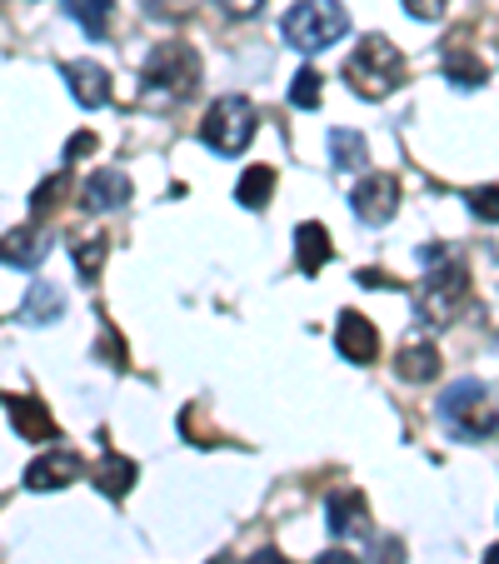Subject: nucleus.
<instances>
[{"mask_svg":"<svg viewBox=\"0 0 499 564\" xmlns=\"http://www.w3.org/2000/svg\"><path fill=\"white\" fill-rule=\"evenodd\" d=\"M440 420H445V430L459 440H495L499 435V400L489 394V384L455 380L440 394Z\"/></svg>","mask_w":499,"mask_h":564,"instance_id":"f257e3e1","label":"nucleus"},{"mask_svg":"<svg viewBox=\"0 0 499 564\" xmlns=\"http://www.w3.org/2000/svg\"><path fill=\"white\" fill-rule=\"evenodd\" d=\"M345 80H350V90L360 100H384L390 90H400V80H404V55L394 51L384 35H365V41L355 45V55L345 61Z\"/></svg>","mask_w":499,"mask_h":564,"instance_id":"f03ea898","label":"nucleus"},{"mask_svg":"<svg viewBox=\"0 0 499 564\" xmlns=\"http://www.w3.org/2000/svg\"><path fill=\"white\" fill-rule=\"evenodd\" d=\"M195 80H200V55H195L185 41H165L155 55H150L140 96H145L150 106H181V100L195 90Z\"/></svg>","mask_w":499,"mask_h":564,"instance_id":"7ed1b4c3","label":"nucleus"},{"mask_svg":"<svg viewBox=\"0 0 499 564\" xmlns=\"http://www.w3.org/2000/svg\"><path fill=\"white\" fill-rule=\"evenodd\" d=\"M350 31V15H345L340 0H300L290 6V15L280 21V35H285L295 51H329L335 41H345Z\"/></svg>","mask_w":499,"mask_h":564,"instance_id":"20e7f679","label":"nucleus"},{"mask_svg":"<svg viewBox=\"0 0 499 564\" xmlns=\"http://www.w3.org/2000/svg\"><path fill=\"white\" fill-rule=\"evenodd\" d=\"M469 305V265L465 260H449V265L430 270L414 290V315L425 319V325H449L459 310Z\"/></svg>","mask_w":499,"mask_h":564,"instance_id":"39448f33","label":"nucleus"},{"mask_svg":"<svg viewBox=\"0 0 499 564\" xmlns=\"http://www.w3.org/2000/svg\"><path fill=\"white\" fill-rule=\"evenodd\" d=\"M200 140L215 155H240L256 140V106L245 96H220L200 120Z\"/></svg>","mask_w":499,"mask_h":564,"instance_id":"423d86ee","label":"nucleus"},{"mask_svg":"<svg viewBox=\"0 0 499 564\" xmlns=\"http://www.w3.org/2000/svg\"><path fill=\"white\" fill-rule=\"evenodd\" d=\"M350 210L365 225H390L394 210H400V181L394 175H365L350 195Z\"/></svg>","mask_w":499,"mask_h":564,"instance_id":"0eeeda50","label":"nucleus"},{"mask_svg":"<svg viewBox=\"0 0 499 564\" xmlns=\"http://www.w3.org/2000/svg\"><path fill=\"white\" fill-rule=\"evenodd\" d=\"M86 475V465H80V455L75 449H45L41 459H31V469H25V485L31 490H65L70 479H80Z\"/></svg>","mask_w":499,"mask_h":564,"instance_id":"6e6552de","label":"nucleus"},{"mask_svg":"<svg viewBox=\"0 0 499 564\" xmlns=\"http://www.w3.org/2000/svg\"><path fill=\"white\" fill-rule=\"evenodd\" d=\"M6 415H11L15 435L21 440H61V430H55L51 410H45V400H31V394H6Z\"/></svg>","mask_w":499,"mask_h":564,"instance_id":"1a4fd4ad","label":"nucleus"},{"mask_svg":"<svg viewBox=\"0 0 499 564\" xmlns=\"http://www.w3.org/2000/svg\"><path fill=\"white\" fill-rule=\"evenodd\" d=\"M335 345H340L345 360L355 365H375V355H380V330H375L365 315H355V310H345L340 315V330H335Z\"/></svg>","mask_w":499,"mask_h":564,"instance_id":"9d476101","label":"nucleus"},{"mask_svg":"<svg viewBox=\"0 0 499 564\" xmlns=\"http://www.w3.org/2000/svg\"><path fill=\"white\" fill-rule=\"evenodd\" d=\"M65 80H70V96L86 110L110 106V70L96 61H65Z\"/></svg>","mask_w":499,"mask_h":564,"instance_id":"9b49d317","label":"nucleus"},{"mask_svg":"<svg viewBox=\"0 0 499 564\" xmlns=\"http://www.w3.org/2000/svg\"><path fill=\"white\" fill-rule=\"evenodd\" d=\"M45 250H51V240H45L35 225H15V230L0 235V265H15V270H35L45 260Z\"/></svg>","mask_w":499,"mask_h":564,"instance_id":"f8f14e48","label":"nucleus"},{"mask_svg":"<svg viewBox=\"0 0 499 564\" xmlns=\"http://www.w3.org/2000/svg\"><path fill=\"white\" fill-rule=\"evenodd\" d=\"M126 200H130V175H126V171H96V175L86 181V191H80V205H86L90 215L120 210Z\"/></svg>","mask_w":499,"mask_h":564,"instance_id":"ddd939ff","label":"nucleus"},{"mask_svg":"<svg viewBox=\"0 0 499 564\" xmlns=\"http://www.w3.org/2000/svg\"><path fill=\"white\" fill-rule=\"evenodd\" d=\"M335 260V246H329V230L319 220H305L295 230V265L300 275H319V270Z\"/></svg>","mask_w":499,"mask_h":564,"instance_id":"4468645a","label":"nucleus"},{"mask_svg":"<svg viewBox=\"0 0 499 564\" xmlns=\"http://www.w3.org/2000/svg\"><path fill=\"white\" fill-rule=\"evenodd\" d=\"M135 459H126V455H116V449H106V459L96 465V490L106 495V500H126L130 490H135Z\"/></svg>","mask_w":499,"mask_h":564,"instance_id":"2eb2a0df","label":"nucleus"},{"mask_svg":"<svg viewBox=\"0 0 499 564\" xmlns=\"http://www.w3.org/2000/svg\"><path fill=\"white\" fill-rule=\"evenodd\" d=\"M65 315V295L55 280H35L31 290H25V305H21V319L25 325H55V319Z\"/></svg>","mask_w":499,"mask_h":564,"instance_id":"dca6fc26","label":"nucleus"},{"mask_svg":"<svg viewBox=\"0 0 499 564\" xmlns=\"http://www.w3.org/2000/svg\"><path fill=\"white\" fill-rule=\"evenodd\" d=\"M325 524H329L335 540H340V534H355L365 524V495L360 490H335L325 500Z\"/></svg>","mask_w":499,"mask_h":564,"instance_id":"f3484780","label":"nucleus"},{"mask_svg":"<svg viewBox=\"0 0 499 564\" xmlns=\"http://www.w3.org/2000/svg\"><path fill=\"white\" fill-rule=\"evenodd\" d=\"M394 375L404 384H430L440 375V350L435 345H404L400 360H394Z\"/></svg>","mask_w":499,"mask_h":564,"instance_id":"a211bd4d","label":"nucleus"},{"mask_svg":"<svg viewBox=\"0 0 499 564\" xmlns=\"http://www.w3.org/2000/svg\"><path fill=\"white\" fill-rule=\"evenodd\" d=\"M325 145H329V160H335V171H360L365 155H370V145H365L360 130H345V126L329 130Z\"/></svg>","mask_w":499,"mask_h":564,"instance_id":"6ab92c4d","label":"nucleus"},{"mask_svg":"<svg viewBox=\"0 0 499 564\" xmlns=\"http://www.w3.org/2000/svg\"><path fill=\"white\" fill-rule=\"evenodd\" d=\"M440 65H445V80H449V86H455V90H479V86H485V61H479V55H469V51H459V45H455V51H445V61H440Z\"/></svg>","mask_w":499,"mask_h":564,"instance_id":"aec40b11","label":"nucleus"},{"mask_svg":"<svg viewBox=\"0 0 499 564\" xmlns=\"http://www.w3.org/2000/svg\"><path fill=\"white\" fill-rule=\"evenodd\" d=\"M70 6V15L80 21V31L90 35V41H106L110 35V15H116V0H65Z\"/></svg>","mask_w":499,"mask_h":564,"instance_id":"412c9836","label":"nucleus"},{"mask_svg":"<svg viewBox=\"0 0 499 564\" xmlns=\"http://www.w3.org/2000/svg\"><path fill=\"white\" fill-rule=\"evenodd\" d=\"M270 191H275V171H270V165H250V171L240 175V185H235V200H240L245 210H265Z\"/></svg>","mask_w":499,"mask_h":564,"instance_id":"4be33fe9","label":"nucleus"},{"mask_svg":"<svg viewBox=\"0 0 499 564\" xmlns=\"http://www.w3.org/2000/svg\"><path fill=\"white\" fill-rule=\"evenodd\" d=\"M319 100H325V75H319L315 65H300L295 80H290V106L295 110H319Z\"/></svg>","mask_w":499,"mask_h":564,"instance_id":"5701e85b","label":"nucleus"},{"mask_svg":"<svg viewBox=\"0 0 499 564\" xmlns=\"http://www.w3.org/2000/svg\"><path fill=\"white\" fill-rule=\"evenodd\" d=\"M106 256H110V240H106V235L75 240V270H80V280H86V285H96V280H100V265H106Z\"/></svg>","mask_w":499,"mask_h":564,"instance_id":"b1692460","label":"nucleus"},{"mask_svg":"<svg viewBox=\"0 0 499 564\" xmlns=\"http://www.w3.org/2000/svg\"><path fill=\"white\" fill-rule=\"evenodd\" d=\"M65 191H70V175H65V171L35 185V195H31V215H35V220H45V215L61 210V195H65Z\"/></svg>","mask_w":499,"mask_h":564,"instance_id":"393cba45","label":"nucleus"},{"mask_svg":"<svg viewBox=\"0 0 499 564\" xmlns=\"http://www.w3.org/2000/svg\"><path fill=\"white\" fill-rule=\"evenodd\" d=\"M469 210L485 225H499V185H475V191H469Z\"/></svg>","mask_w":499,"mask_h":564,"instance_id":"a878e982","label":"nucleus"},{"mask_svg":"<svg viewBox=\"0 0 499 564\" xmlns=\"http://www.w3.org/2000/svg\"><path fill=\"white\" fill-rule=\"evenodd\" d=\"M100 355H106V365H120L126 370V340H116V325H100Z\"/></svg>","mask_w":499,"mask_h":564,"instance_id":"bb28decb","label":"nucleus"},{"mask_svg":"<svg viewBox=\"0 0 499 564\" xmlns=\"http://www.w3.org/2000/svg\"><path fill=\"white\" fill-rule=\"evenodd\" d=\"M400 6L414 21H440V15H445V0H400Z\"/></svg>","mask_w":499,"mask_h":564,"instance_id":"cd10ccee","label":"nucleus"},{"mask_svg":"<svg viewBox=\"0 0 499 564\" xmlns=\"http://www.w3.org/2000/svg\"><path fill=\"white\" fill-rule=\"evenodd\" d=\"M96 145H100V140L90 135V130H80V135H70V140H65V160H80V155H90V150H96Z\"/></svg>","mask_w":499,"mask_h":564,"instance_id":"c85d7f7f","label":"nucleus"},{"mask_svg":"<svg viewBox=\"0 0 499 564\" xmlns=\"http://www.w3.org/2000/svg\"><path fill=\"white\" fill-rule=\"evenodd\" d=\"M380 564H404V544L394 540V534L390 540H380Z\"/></svg>","mask_w":499,"mask_h":564,"instance_id":"c756f323","label":"nucleus"},{"mask_svg":"<svg viewBox=\"0 0 499 564\" xmlns=\"http://www.w3.org/2000/svg\"><path fill=\"white\" fill-rule=\"evenodd\" d=\"M355 280H360L365 290H390V285H394V280L384 275V270H360V275H355Z\"/></svg>","mask_w":499,"mask_h":564,"instance_id":"7c9ffc66","label":"nucleus"},{"mask_svg":"<svg viewBox=\"0 0 499 564\" xmlns=\"http://www.w3.org/2000/svg\"><path fill=\"white\" fill-rule=\"evenodd\" d=\"M220 6H225L230 15H256L260 6H265V0H220Z\"/></svg>","mask_w":499,"mask_h":564,"instance_id":"2f4dec72","label":"nucleus"},{"mask_svg":"<svg viewBox=\"0 0 499 564\" xmlns=\"http://www.w3.org/2000/svg\"><path fill=\"white\" fill-rule=\"evenodd\" d=\"M310 564H360L355 554H345V550H325L319 560H310Z\"/></svg>","mask_w":499,"mask_h":564,"instance_id":"473e14b6","label":"nucleus"},{"mask_svg":"<svg viewBox=\"0 0 499 564\" xmlns=\"http://www.w3.org/2000/svg\"><path fill=\"white\" fill-rule=\"evenodd\" d=\"M250 564H290V560L280 550H256V554H250Z\"/></svg>","mask_w":499,"mask_h":564,"instance_id":"72a5a7b5","label":"nucleus"},{"mask_svg":"<svg viewBox=\"0 0 499 564\" xmlns=\"http://www.w3.org/2000/svg\"><path fill=\"white\" fill-rule=\"evenodd\" d=\"M479 564H499V544H489V550H485V560H479Z\"/></svg>","mask_w":499,"mask_h":564,"instance_id":"f704fd0d","label":"nucleus"},{"mask_svg":"<svg viewBox=\"0 0 499 564\" xmlns=\"http://www.w3.org/2000/svg\"><path fill=\"white\" fill-rule=\"evenodd\" d=\"M210 564H230V560H210Z\"/></svg>","mask_w":499,"mask_h":564,"instance_id":"c9c22d12","label":"nucleus"},{"mask_svg":"<svg viewBox=\"0 0 499 564\" xmlns=\"http://www.w3.org/2000/svg\"><path fill=\"white\" fill-rule=\"evenodd\" d=\"M175 6H185V0H175Z\"/></svg>","mask_w":499,"mask_h":564,"instance_id":"e433bc0d","label":"nucleus"}]
</instances>
